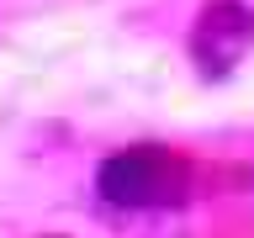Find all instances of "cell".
<instances>
[{"label": "cell", "mask_w": 254, "mask_h": 238, "mask_svg": "<svg viewBox=\"0 0 254 238\" xmlns=\"http://www.w3.org/2000/svg\"><path fill=\"white\" fill-rule=\"evenodd\" d=\"M95 185L117 206H164V201H180L186 170L170 154H159V148H127V154L101 164Z\"/></svg>", "instance_id": "cell-1"}, {"label": "cell", "mask_w": 254, "mask_h": 238, "mask_svg": "<svg viewBox=\"0 0 254 238\" xmlns=\"http://www.w3.org/2000/svg\"><path fill=\"white\" fill-rule=\"evenodd\" d=\"M201 37H217L222 43L217 48V69H222V63L254 37V11H244L238 0H212V5L201 11Z\"/></svg>", "instance_id": "cell-2"}]
</instances>
